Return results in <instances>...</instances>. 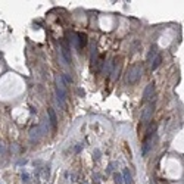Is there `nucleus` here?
I'll list each match as a JSON object with an SVG mask.
<instances>
[{"mask_svg": "<svg viewBox=\"0 0 184 184\" xmlns=\"http://www.w3.org/2000/svg\"><path fill=\"white\" fill-rule=\"evenodd\" d=\"M56 96H58L59 103L65 106V99H66V86L63 82L62 77H56Z\"/></svg>", "mask_w": 184, "mask_h": 184, "instance_id": "nucleus-2", "label": "nucleus"}, {"mask_svg": "<svg viewBox=\"0 0 184 184\" xmlns=\"http://www.w3.org/2000/svg\"><path fill=\"white\" fill-rule=\"evenodd\" d=\"M62 55H63V58H65V60L68 62V63H71V55H69V50H68V47L65 46V43H62Z\"/></svg>", "mask_w": 184, "mask_h": 184, "instance_id": "nucleus-11", "label": "nucleus"}, {"mask_svg": "<svg viewBox=\"0 0 184 184\" xmlns=\"http://www.w3.org/2000/svg\"><path fill=\"white\" fill-rule=\"evenodd\" d=\"M161 62H162V56H161V55H158L156 58L152 60V63H150V69H152V71H155V69L161 65Z\"/></svg>", "mask_w": 184, "mask_h": 184, "instance_id": "nucleus-9", "label": "nucleus"}, {"mask_svg": "<svg viewBox=\"0 0 184 184\" xmlns=\"http://www.w3.org/2000/svg\"><path fill=\"white\" fill-rule=\"evenodd\" d=\"M47 114H49V121H50V124H52V128H53V131H55L56 127H58V118H56V114H55V111H53L52 108L47 109Z\"/></svg>", "mask_w": 184, "mask_h": 184, "instance_id": "nucleus-6", "label": "nucleus"}, {"mask_svg": "<svg viewBox=\"0 0 184 184\" xmlns=\"http://www.w3.org/2000/svg\"><path fill=\"white\" fill-rule=\"evenodd\" d=\"M153 111H155V108H153V105L149 103L144 106V109H143V114H141V119H143V122L144 124H149L150 119H152V116H153Z\"/></svg>", "mask_w": 184, "mask_h": 184, "instance_id": "nucleus-3", "label": "nucleus"}, {"mask_svg": "<svg viewBox=\"0 0 184 184\" xmlns=\"http://www.w3.org/2000/svg\"><path fill=\"white\" fill-rule=\"evenodd\" d=\"M77 35H78V43H80V49L86 47V44H87V35L82 34V33H77Z\"/></svg>", "mask_w": 184, "mask_h": 184, "instance_id": "nucleus-10", "label": "nucleus"}, {"mask_svg": "<svg viewBox=\"0 0 184 184\" xmlns=\"http://www.w3.org/2000/svg\"><path fill=\"white\" fill-rule=\"evenodd\" d=\"M122 180H124L125 184H133V181H131V174H130L128 169H124V173H122Z\"/></svg>", "mask_w": 184, "mask_h": 184, "instance_id": "nucleus-12", "label": "nucleus"}, {"mask_svg": "<svg viewBox=\"0 0 184 184\" xmlns=\"http://www.w3.org/2000/svg\"><path fill=\"white\" fill-rule=\"evenodd\" d=\"M150 147H152V134L146 136V140H144V143H143V149H141V153H143V156H147V153H149Z\"/></svg>", "mask_w": 184, "mask_h": 184, "instance_id": "nucleus-7", "label": "nucleus"}, {"mask_svg": "<svg viewBox=\"0 0 184 184\" xmlns=\"http://www.w3.org/2000/svg\"><path fill=\"white\" fill-rule=\"evenodd\" d=\"M43 134H44V128L41 125L35 127V128L31 130V133H30V138H31V140H38L40 136H43Z\"/></svg>", "mask_w": 184, "mask_h": 184, "instance_id": "nucleus-5", "label": "nucleus"}, {"mask_svg": "<svg viewBox=\"0 0 184 184\" xmlns=\"http://www.w3.org/2000/svg\"><path fill=\"white\" fill-rule=\"evenodd\" d=\"M153 96H155V84H153V82H150V84L146 86V89H144L143 99H144V100H152V99H153Z\"/></svg>", "mask_w": 184, "mask_h": 184, "instance_id": "nucleus-4", "label": "nucleus"}, {"mask_svg": "<svg viewBox=\"0 0 184 184\" xmlns=\"http://www.w3.org/2000/svg\"><path fill=\"white\" fill-rule=\"evenodd\" d=\"M121 59H114V66H112V80H116V77L119 75V69H121Z\"/></svg>", "mask_w": 184, "mask_h": 184, "instance_id": "nucleus-8", "label": "nucleus"}, {"mask_svg": "<svg viewBox=\"0 0 184 184\" xmlns=\"http://www.w3.org/2000/svg\"><path fill=\"white\" fill-rule=\"evenodd\" d=\"M141 74H143V65H140V63L133 65L127 72V82L128 84H136L141 78Z\"/></svg>", "mask_w": 184, "mask_h": 184, "instance_id": "nucleus-1", "label": "nucleus"}, {"mask_svg": "<svg viewBox=\"0 0 184 184\" xmlns=\"http://www.w3.org/2000/svg\"><path fill=\"white\" fill-rule=\"evenodd\" d=\"M114 180H115L116 184H124V180H122V174H114Z\"/></svg>", "mask_w": 184, "mask_h": 184, "instance_id": "nucleus-13", "label": "nucleus"}]
</instances>
